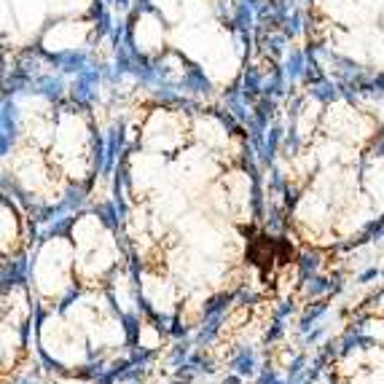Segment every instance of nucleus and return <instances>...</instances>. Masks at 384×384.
Listing matches in <instances>:
<instances>
[{
	"instance_id": "20e7f679",
	"label": "nucleus",
	"mask_w": 384,
	"mask_h": 384,
	"mask_svg": "<svg viewBox=\"0 0 384 384\" xmlns=\"http://www.w3.org/2000/svg\"><path fill=\"white\" fill-rule=\"evenodd\" d=\"M223 384H239V376H229V379L223 381Z\"/></svg>"
},
{
	"instance_id": "f03ea898",
	"label": "nucleus",
	"mask_w": 384,
	"mask_h": 384,
	"mask_svg": "<svg viewBox=\"0 0 384 384\" xmlns=\"http://www.w3.org/2000/svg\"><path fill=\"white\" fill-rule=\"evenodd\" d=\"M218 325H220V317L215 314V317H210V323H207V328H202V333H199V341H210L215 333H218Z\"/></svg>"
},
{
	"instance_id": "39448f33",
	"label": "nucleus",
	"mask_w": 384,
	"mask_h": 384,
	"mask_svg": "<svg viewBox=\"0 0 384 384\" xmlns=\"http://www.w3.org/2000/svg\"><path fill=\"white\" fill-rule=\"evenodd\" d=\"M175 384H188V381H175Z\"/></svg>"
},
{
	"instance_id": "7ed1b4c3",
	"label": "nucleus",
	"mask_w": 384,
	"mask_h": 384,
	"mask_svg": "<svg viewBox=\"0 0 384 384\" xmlns=\"http://www.w3.org/2000/svg\"><path fill=\"white\" fill-rule=\"evenodd\" d=\"M223 306H226V296H218V298H212V301L204 306V314H207V317H215Z\"/></svg>"
},
{
	"instance_id": "423d86ee",
	"label": "nucleus",
	"mask_w": 384,
	"mask_h": 384,
	"mask_svg": "<svg viewBox=\"0 0 384 384\" xmlns=\"http://www.w3.org/2000/svg\"><path fill=\"white\" fill-rule=\"evenodd\" d=\"M22 384H35V381H22Z\"/></svg>"
},
{
	"instance_id": "f257e3e1",
	"label": "nucleus",
	"mask_w": 384,
	"mask_h": 384,
	"mask_svg": "<svg viewBox=\"0 0 384 384\" xmlns=\"http://www.w3.org/2000/svg\"><path fill=\"white\" fill-rule=\"evenodd\" d=\"M252 365H255V360H252V352H247V349H242V352L237 355V358H234V368H237L239 376L250 373V371H252Z\"/></svg>"
}]
</instances>
